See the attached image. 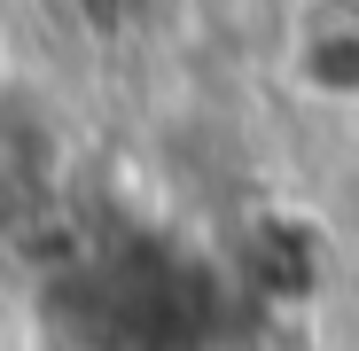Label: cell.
<instances>
[{"label": "cell", "mask_w": 359, "mask_h": 351, "mask_svg": "<svg viewBox=\"0 0 359 351\" xmlns=\"http://www.w3.org/2000/svg\"><path fill=\"white\" fill-rule=\"evenodd\" d=\"M281 55H289V71H297V86H305V94L351 102V109H359V16H351V8L289 24Z\"/></svg>", "instance_id": "6da1fadb"}, {"label": "cell", "mask_w": 359, "mask_h": 351, "mask_svg": "<svg viewBox=\"0 0 359 351\" xmlns=\"http://www.w3.org/2000/svg\"><path fill=\"white\" fill-rule=\"evenodd\" d=\"M344 8H359V0H344Z\"/></svg>", "instance_id": "7a4b0ae2"}]
</instances>
